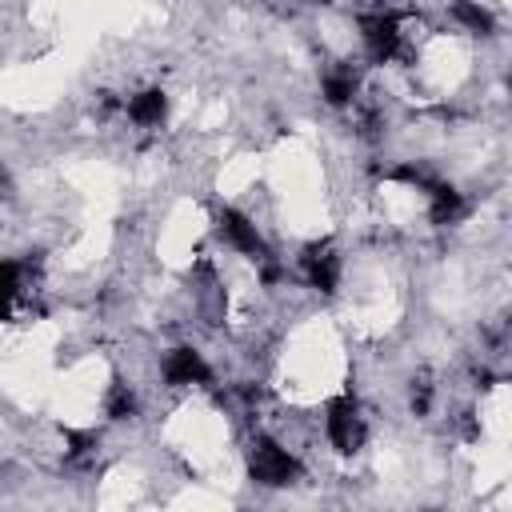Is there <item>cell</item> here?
Masks as SVG:
<instances>
[{
  "label": "cell",
  "mask_w": 512,
  "mask_h": 512,
  "mask_svg": "<svg viewBox=\"0 0 512 512\" xmlns=\"http://www.w3.org/2000/svg\"><path fill=\"white\" fill-rule=\"evenodd\" d=\"M352 96H356V80H352L348 72H332V76H324V100H328L332 108L352 104Z\"/></svg>",
  "instance_id": "cell-11"
},
{
  "label": "cell",
  "mask_w": 512,
  "mask_h": 512,
  "mask_svg": "<svg viewBox=\"0 0 512 512\" xmlns=\"http://www.w3.org/2000/svg\"><path fill=\"white\" fill-rule=\"evenodd\" d=\"M316 4H328V0H316Z\"/></svg>",
  "instance_id": "cell-13"
},
{
  "label": "cell",
  "mask_w": 512,
  "mask_h": 512,
  "mask_svg": "<svg viewBox=\"0 0 512 512\" xmlns=\"http://www.w3.org/2000/svg\"><path fill=\"white\" fill-rule=\"evenodd\" d=\"M452 20L464 24L468 32H480V36L496 32V20H492V12L480 0H452Z\"/></svg>",
  "instance_id": "cell-9"
},
{
  "label": "cell",
  "mask_w": 512,
  "mask_h": 512,
  "mask_svg": "<svg viewBox=\"0 0 512 512\" xmlns=\"http://www.w3.org/2000/svg\"><path fill=\"white\" fill-rule=\"evenodd\" d=\"M216 232H220L240 256H248V260H256V264L272 260V252H268L260 228H256L240 208H220V216H216Z\"/></svg>",
  "instance_id": "cell-3"
},
{
  "label": "cell",
  "mask_w": 512,
  "mask_h": 512,
  "mask_svg": "<svg viewBox=\"0 0 512 512\" xmlns=\"http://www.w3.org/2000/svg\"><path fill=\"white\" fill-rule=\"evenodd\" d=\"M104 412H108L112 420H128V416L136 412V400H132L128 384H112V392H108V400H104Z\"/></svg>",
  "instance_id": "cell-12"
},
{
  "label": "cell",
  "mask_w": 512,
  "mask_h": 512,
  "mask_svg": "<svg viewBox=\"0 0 512 512\" xmlns=\"http://www.w3.org/2000/svg\"><path fill=\"white\" fill-rule=\"evenodd\" d=\"M128 120L132 124H140V128H152V124H160L164 120V112H168V96L160 92V88H144V92H136V96H128Z\"/></svg>",
  "instance_id": "cell-8"
},
{
  "label": "cell",
  "mask_w": 512,
  "mask_h": 512,
  "mask_svg": "<svg viewBox=\"0 0 512 512\" xmlns=\"http://www.w3.org/2000/svg\"><path fill=\"white\" fill-rule=\"evenodd\" d=\"M324 436H328V444H332L340 456H348V452L360 448V440H364V420H360L356 396H336V400H328Z\"/></svg>",
  "instance_id": "cell-2"
},
{
  "label": "cell",
  "mask_w": 512,
  "mask_h": 512,
  "mask_svg": "<svg viewBox=\"0 0 512 512\" xmlns=\"http://www.w3.org/2000/svg\"><path fill=\"white\" fill-rule=\"evenodd\" d=\"M20 276H24V268L16 260H0V320H8V312L20 296Z\"/></svg>",
  "instance_id": "cell-10"
},
{
  "label": "cell",
  "mask_w": 512,
  "mask_h": 512,
  "mask_svg": "<svg viewBox=\"0 0 512 512\" xmlns=\"http://www.w3.org/2000/svg\"><path fill=\"white\" fill-rule=\"evenodd\" d=\"M248 476L264 488H288L300 476V460L284 444H276L268 436H256L252 448H248Z\"/></svg>",
  "instance_id": "cell-1"
},
{
  "label": "cell",
  "mask_w": 512,
  "mask_h": 512,
  "mask_svg": "<svg viewBox=\"0 0 512 512\" xmlns=\"http://www.w3.org/2000/svg\"><path fill=\"white\" fill-rule=\"evenodd\" d=\"M300 272L308 276V284L316 292H336V284H340V256L332 252V244H308L300 252Z\"/></svg>",
  "instance_id": "cell-5"
},
{
  "label": "cell",
  "mask_w": 512,
  "mask_h": 512,
  "mask_svg": "<svg viewBox=\"0 0 512 512\" xmlns=\"http://www.w3.org/2000/svg\"><path fill=\"white\" fill-rule=\"evenodd\" d=\"M464 216V196L452 184H428V220L432 224H456Z\"/></svg>",
  "instance_id": "cell-7"
},
{
  "label": "cell",
  "mask_w": 512,
  "mask_h": 512,
  "mask_svg": "<svg viewBox=\"0 0 512 512\" xmlns=\"http://www.w3.org/2000/svg\"><path fill=\"white\" fill-rule=\"evenodd\" d=\"M360 40H364V52L372 64H388L400 48V20L392 12L360 16Z\"/></svg>",
  "instance_id": "cell-4"
},
{
  "label": "cell",
  "mask_w": 512,
  "mask_h": 512,
  "mask_svg": "<svg viewBox=\"0 0 512 512\" xmlns=\"http://www.w3.org/2000/svg\"><path fill=\"white\" fill-rule=\"evenodd\" d=\"M164 380L176 384V388H184V384H212V368H208V360L196 348L180 344V348H172L164 356Z\"/></svg>",
  "instance_id": "cell-6"
}]
</instances>
